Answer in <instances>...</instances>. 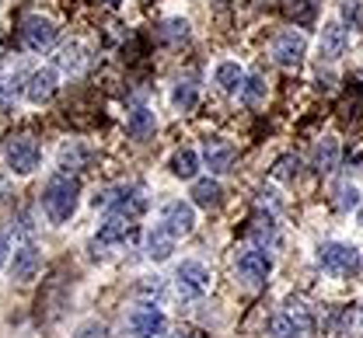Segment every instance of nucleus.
<instances>
[{
  "label": "nucleus",
  "instance_id": "nucleus-1",
  "mask_svg": "<svg viewBox=\"0 0 363 338\" xmlns=\"http://www.w3.org/2000/svg\"><path fill=\"white\" fill-rule=\"evenodd\" d=\"M77 202H81V182L70 175L49 178V185L43 189V209L52 223H67L77 213Z\"/></svg>",
  "mask_w": 363,
  "mask_h": 338
},
{
  "label": "nucleus",
  "instance_id": "nucleus-2",
  "mask_svg": "<svg viewBox=\"0 0 363 338\" xmlns=\"http://www.w3.org/2000/svg\"><path fill=\"white\" fill-rule=\"evenodd\" d=\"M94 209H101L105 216L136 220V216L147 213V192L140 185H112V189L94 195Z\"/></svg>",
  "mask_w": 363,
  "mask_h": 338
},
{
  "label": "nucleus",
  "instance_id": "nucleus-3",
  "mask_svg": "<svg viewBox=\"0 0 363 338\" xmlns=\"http://www.w3.org/2000/svg\"><path fill=\"white\" fill-rule=\"evenodd\" d=\"M318 265H321V272H328V276H339V279H350V276H357L363 265L360 251L353 247V244H339V241H328L318 247Z\"/></svg>",
  "mask_w": 363,
  "mask_h": 338
},
{
  "label": "nucleus",
  "instance_id": "nucleus-4",
  "mask_svg": "<svg viewBox=\"0 0 363 338\" xmlns=\"http://www.w3.org/2000/svg\"><path fill=\"white\" fill-rule=\"evenodd\" d=\"M315 335V317L301 300H290L283 314L269 321V338H311Z\"/></svg>",
  "mask_w": 363,
  "mask_h": 338
},
{
  "label": "nucleus",
  "instance_id": "nucleus-5",
  "mask_svg": "<svg viewBox=\"0 0 363 338\" xmlns=\"http://www.w3.org/2000/svg\"><path fill=\"white\" fill-rule=\"evenodd\" d=\"M234 272H238V279H241L245 286L259 290V286H266V279H269L272 258L262 251V247H248V251H241V255H238Z\"/></svg>",
  "mask_w": 363,
  "mask_h": 338
},
{
  "label": "nucleus",
  "instance_id": "nucleus-6",
  "mask_svg": "<svg viewBox=\"0 0 363 338\" xmlns=\"http://www.w3.org/2000/svg\"><path fill=\"white\" fill-rule=\"evenodd\" d=\"M4 161H7V168L14 175H32L39 168V161H43V150L32 136H14L4 146Z\"/></svg>",
  "mask_w": 363,
  "mask_h": 338
},
{
  "label": "nucleus",
  "instance_id": "nucleus-7",
  "mask_svg": "<svg viewBox=\"0 0 363 338\" xmlns=\"http://www.w3.org/2000/svg\"><path fill=\"white\" fill-rule=\"evenodd\" d=\"M126 325H130V335L136 338H168V321L154 303H136Z\"/></svg>",
  "mask_w": 363,
  "mask_h": 338
},
{
  "label": "nucleus",
  "instance_id": "nucleus-8",
  "mask_svg": "<svg viewBox=\"0 0 363 338\" xmlns=\"http://www.w3.org/2000/svg\"><path fill=\"white\" fill-rule=\"evenodd\" d=\"M210 283H213V276L203 262H182L179 272H175V286H179L182 300H199L210 290Z\"/></svg>",
  "mask_w": 363,
  "mask_h": 338
},
{
  "label": "nucleus",
  "instance_id": "nucleus-9",
  "mask_svg": "<svg viewBox=\"0 0 363 338\" xmlns=\"http://www.w3.org/2000/svg\"><path fill=\"white\" fill-rule=\"evenodd\" d=\"M304 52H308V39L301 32H294V28H286V32H279L272 39V59L283 70H297L304 63Z\"/></svg>",
  "mask_w": 363,
  "mask_h": 338
},
{
  "label": "nucleus",
  "instance_id": "nucleus-10",
  "mask_svg": "<svg viewBox=\"0 0 363 338\" xmlns=\"http://www.w3.org/2000/svg\"><path fill=\"white\" fill-rule=\"evenodd\" d=\"M56 35H60V28H56V21H49L43 14H32V18H25V25H21V46L32 49V52H43L56 42Z\"/></svg>",
  "mask_w": 363,
  "mask_h": 338
},
{
  "label": "nucleus",
  "instance_id": "nucleus-11",
  "mask_svg": "<svg viewBox=\"0 0 363 338\" xmlns=\"http://www.w3.org/2000/svg\"><path fill=\"white\" fill-rule=\"evenodd\" d=\"M346 49H350V28H346L342 21H328V25H321L318 56H321L325 63H335V59H342V56H346Z\"/></svg>",
  "mask_w": 363,
  "mask_h": 338
},
{
  "label": "nucleus",
  "instance_id": "nucleus-12",
  "mask_svg": "<svg viewBox=\"0 0 363 338\" xmlns=\"http://www.w3.org/2000/svg\"><path fill=\"white\" fill-rule=\"evenodd\" d=\"M161 220H164L161 227H164L172 238H189V234L196 231V206L175 199V202L164 206V216H161Z\"/></svg>",
  "mask_w": 363,
  "mask_h": 338
},
{
  "label": "nucleus",
  "instance_id": "nucleus-13",
  "mask_svg": "<svg viewBox=\"0 0 363 338\" xmlns=\"http://www.w3.org/2000/svg\"><path fill=\"white\" fill-rule=\"evenodd\" d=\"M11 279H18V283H32L35 276H39V269H43V251L35 247V244H25V247H18L14 251V258H11Z\"/></svg>",
  "mask_w": 363,
  "mask_h": 338
},
{
  "label": "nucleus",
  "instance_id": "nucleus-14",
  "mask_svg": "<svg viewBox=\"0 0 363 338\" xmlns=\"http://www.w3.org/2000/svg\"><path fill=\"white\" fill-rule=\"evenodd\" d=\"M203 161L213 175H227L234 164V146L227 144L224 136H206L203 140Z\"/></svg>",
  "mask_w": 363,
  "mask_h": 338
},
{
  "label": "nucleus",
  "instance_id": "nucleus-15",
  "mask_svg": "<svg viewBox=\"0 0 363 338\" xmlns=\"http://www.w3.org/2000/svg\"><path fill=\"white\" fill-rule=\"evenodd\" d=\"M136 223L126 220V216H105V223L98 227V238H94V247H112V244H126L133 238Z\"/></svg>",
  "mask_w": 363,
  "mask_h": 338
},
{
  "label": "nucleus",
  "instance_id": "nucleus-16",
  "mask_svg": "<svg viewBox=\"0 0 363 338\" xmlns=\"http://www.w3.org/2000/svg\"><path fill=\"white\" fill-rule=\"evenodd\" d=\"M56 95V70H35L32 77H28V84H25V98L32 101V105H45L49 98Z\"/></svg>",
  "mask_w": 363,
  "mask_h": 338
},
{
  "label": "nucleus",
  "instance_id": "nucleus-17",
  "mask_svg": "<svg viewBox=\"0 0 363 338\" xmlns=\"http://www.w3.org/2000/svg\"><path fill=\"white\" fill-rule=\"evenodd\" d=\"M248 241L255 244V247H262V251H269V247H276V241H279V227H276V220H272L269 213L262 216H252L248 220Z\"/></svg>",
  "mask_w": 363,
  "mask_h": 338
},
{
  "label": "nucleus",
  "instance_id": "nucleus-18",
  "mask_svg": "<svg viewBox=\"0 0 363 338\" xmlns=\"http://www.w3.org/2000/svg\"><path fill=\"white\" fill-rule=\"evenodd\" d=\"M154 129H157V119H154V112H150L147 105H136L133 112L126 115V133L133 136L136 144L150 140V136H154Z\"/></svg>",
  "mask_w": 363,
  "mask_h": 338
},
{
  "label": "nucleus",
  "instance_id": "nucleus-19",
  "mask_svg": "<svg viewBox=\"0 0 363 338\" xmlns=\"http://www.w3.org/2000/svg\"><path fill=\"white\" fill-rule=\"evenodd\" d=\"M172 251H175V238H172L164 227H157V231L147 234V258H150V262H168Z\"/></svg>",
  "mask_w": 363,
  "mask_h": 338
},
{
  "label": "nucleus",
  "instance_id": "nucleus-20",
  "mask_svg": "<svg viewBox=\"0 0 363 338\" xmlns=\"http://www.w3.org/2000/svg\"><path fill=\"white\" fill-rule=\"evenodd\" d=\"M220 182L217 178H199L196 185H192V206H199V209H213V206H220Z\"/></svg>",
  "mask_w": 363,
  "mask_h": 338
},
{
  "label": "nucleus",
  "instance_id": "nucleus-21",
  "mask_svg": "<svg viewBox=\"0 0 363 338\" xmlns=\"http://www.w3.org/2000/svg\"><path fill=\"white\" fill-rule=\"evenodd\" d=\"M56 66L63 74H81L84 70V46L81 42H67L56 49Z\"/></svg>",
  "mask_w": 363,
  "mask_h": 338
},
{
  "label": "nucleus",
  "instance_id": "nucleus-22",
  "mask_svg": "<svg viewBox=\"0 0 363 338\" xmlns=\"http://www.w3.org/2000/svg\"><path fill=\"white\" fill-rule=\"evenodd\" d=\"M339 168V144L332 136H325L321 144L315 146V171L318 175H332Z\"/></svg>",
  "mask_w": 363,
  "mask_h": 338
},
{
  "label": "nucleus",
  "instance_id": "nucleus-23",
  "mask_svg": "<svg viewBox=\"0 0 363 338\" xmlns=\"http://www.w3.org/2000/svg\"><path fill=\"white\" fill-rule=\"evenodd\" d=\"M217 84H220V91H227V95H238L241 88H245V70L238 66V63H230V59H224L220 66H217Z\"/></svg>",
  "mask_w": 363,
  "mask_h": 338
},
{
  "label": "nucleus",
  "instance_id": "nucleus-24",
  "mask_svg": "<svg viewBox=\"0 0 363 338\" xmlns=\"http://www.w3.org/2000/svg\"><path fill=\"white\" fill-rule=\"evenodd\" d=\"M241 101H245L248 108H259V105L266 101V74H262V70H255V74H248V77H245Z\"/></svg>",
  "mask_w": 363,
  "mask_h": 338
},
{
  "label": "nucleus",
  "instance_id": "nucleus-25",
  "mask_svg": "<svg viewBox=\"0 0 363 338\" xmlns=\"http://www.w3.org/2000/svg\"><path fill=\"white\" fill-rule=\"evenodd\" d=\"M172 171H175V178H182V182H192L196 171H199V157H196V150H179V153L172 157Z\"/></svg>",
  "mask_w": 363,
  "mask_h": 338
},
{
  "label": "nucleus",
  "instance_id": "nucleus-26",
  "mask_svg": "<svg viewBox=\"0 0 363 338\" xmlns=\"http://www.w3.org/2000/svg\"><path fill=\"white\" fill-rule=\"evenodd\" d=\"M196 95H199V84H196L192 77H185V81L175 84L172 101H175V108H179V112H192V108H196Z\"/></svg>",
  "mask_w": 363,
  "mask_h": 338
},
{
  "label": "nucleus",
  "instance_id": "nucleus-27",
  "mask_svg": "<svg viewBox=\"0 0 363 338\" xmlns=\"http://www.w3.org/2000/svg\"><path fill=\"white\" fill-rule=\"evenodd\" d=\"M21 88H25V74H4L0 77V108H11L14 105V98L21 95Z\"/></svg>",
  "mask_w": 363,
  "mask_h": 338
},
{
  "label": "nucleus",
  "instance_id": "nucleus-28",
  "mask_svg": "<svg viewBox=\"0 0 363 338\" xmlns=\"http://www.w3.org/2000/svg\"><path fill=\"white\" fill-rule=\"evenodd\" d=\"M88 161V150L77 144H67L63 150H60V168H63V175H70V171H77L81 164Z\"/></svg>",
  "mask_w": 363,
  "mask_h": 338
},
{
  "label": "nucleus",
  "instance_id": "nucleus-29",
  "mask_svg": "<svg viewBox=\"0 0 363 338\" xmlns=\"http://www.w3.org/2000/svg\"><path fill=\"white\" fill-rule=\"evenodd\" d=\"M297 175H301V157H294V153H286V157H279L272 164V178L276 182H294Z\"/></svg>",
  "mask_w": 363,
  "mask_h": 338
},
{
  "label": "nucleus",
  "instance_id": "nucleus-30",
  "mask_svg": "<svg viewBox=\"0 0 363 338\" xmlns=\"http://www.w3.org/2000/svg\"><path fill=\"white\" fill-rule=\"evenodd\" d=\"M339 14H342V25H350L353 32H363V0H342Z\"/></svg>",
  "mask_w": 363,
  "mask_h": 338
},
{
  "label": "nucleus",
  "instance_id": "nucleus-31",
  "mask_svg": "<svg viewBox=\"0 0 363 338\" xmlns=\"http://www.w3.org/2000/svg\"><path fill=\"white\" fill-rule=\"evenodd\" d=\"M335 209L339 213H350V209H360V192H357V185H339L335 189Z\"/></svg>",
  "mask_w": 363,
  "mask_h": 338
},
{
  "label": "nucleus",
  "instance_id": "nucleus-32",
  "mask_svg": "<svg viewBox=\"0 0 363 338\" xmlns=\"http://www.w3.org/2000/svg\"><path fill=\"white\" fill-rule=\"evenodd\" d=\"M185 35H189V21H182V18H172V21L161 25V39L164 42H179Z\"/></svg>",
  "mask_w": 363,
  "mask_h": 338
},
{
  "label": "nucleus",
  "instance_id": "nucleus-33",
  "mask_svg": "<svg viewBox=\"0 0 363 338\" xmlns=\"http://www.w3.org/2000/svg\"><path fill=\"white\" fill-rule=\"evenodd\" d=\"M136 293H140V296L161 300V296H164V279H161V276H143V279L136 283Z\"/></svg>",
  "mask_w": 363,
  "mask_h": 338
},
{
  "label": "nucleus",
  "instance_id": "nucleus-34",
  "mask_svg": "<svg viewBox=\"0 0 363 338\" xmlns=\"http://www.w3.org/2000/svg\"><path fill=\"white\" fill-rule=\"evenodd\" d=\"M77 338H108V328H105L101 321H84V325L77 328Z\"/></svg>",
  "mask_w": 363,
  "mask_h": 338
},
{
  "label": "nucleus",
  "instance_id": "nucleus-35",
  "mask_svg": "<svg viewBox=\"0 0 363 338\" xmlns=\"http://www.w3.org/2000/svg\"><path fill=\"white\" fill-rule=\"evenodd\" d=\"M311 18H315V0H304L297 11V21H311Z\"/></svg>",
  "mask_w": 363,
  "mask_h": 338
},
{
  "label": "nucleus",
  "instance_id": "nucleus-36",
  "mask_svg": "<svg viewBox=\"0 0 363 338\" xmlns=\"http://www.w3.org/2000/svg\"><path fill=\"white\" fill-rule=\"evenodd\" d=\"M168 338H206L203 332H196V328H175Z\"/></svg>",
  "mask_w": 363,
  "mask_h": 338
},
{
  "label": "nucleus",
  "instance_id": "nucleus-37",
  "mask_svg": "<svg viewBox=\"0 0 363 338\" xmlns=\"http://www.w3.org/2000/svg\"><path fill=\"white\" fill-rule=\"evenodd\" d=\"M7 251H11V244H7V238H4V234H0V265H4V262H7Z\"/></svg>",
  "mask_w": 363,
  "mask_h": 338
},
{
  "label": "nucleus",
  "instance_id": "nucleus-38",
  "mask_svg": "<svg viewBox=\"0 0 363 338\" xmlns=\"http://www.w3.org/2000/svg\"><path fill=\"white\" fill-rule=\"evenodd\" d=\"M0 195H4V178H0Z\"/></svg>",
  "mask_w": 363,
  "mask_h": 338
},
{
  "label": "nucleus",
  "instance_id": "nucleus-39",
  "mask_svg": "<svg viewBox=\"0 0 363 338\" xmlns=\"http://www.w3.org/2000/svg\"><path fill=\"white\" fill-rule=\"evenodd\" d=\"M360 223H363V206H360Z\"/></svg>",
  "mask_w": 363,
  "mask_h": 338
},
{
  "label": "nucleus",
  "instance_id": "nucleus-40",
  "mask_svg": "<svg viewBox=\"0 0 363 338\" xmlns=\"http://www.w3.org/2000/svg\"><path fill=\"white\" fill-rule=\"evenodd\" d=\"M360 325H363V310H360Z\"/></svg>",
  "mask_w": 363,
  "mask_h": 338
}]
</instances>
